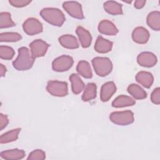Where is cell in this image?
<instances>
[{
    "label": "cell",
    "mask_w": 160,
    "mask_h": 160,
    "mask_svg": "<svg viewBox=\"0 0 160 160\" xmlns=\"http://www.w3.org/2000/svg\"><path fill=\"white\" fill-rule=\"evenodd\" d=\"M34 59L26 47H21L18 49V56L12 62V66L18 71H26L32 67Z\"/></svg>",
    "instance_id": "1"
},
{
    "label": "cell",
    "mask_w": 160,
    "mask_h": 160,
    "mask_svg": "<svg viewBox=\"0 0 160 160\" xmlns=\"http://www.w3.org/2000/svg\"><path fill=\"white\" fill-rule=\"evenodd\" d=\"M40 15L49 24L58 27L61 26L66 20L64 13L60 9L54 8H43L40 11Z\"/></svg>",
    "instance_id": "2"
},
{
    "label": "cell",
    "mask_w": 160,
    "mask_h": 160,
    "mask_svg": "<svg viewBox=\"0 0 160 160\" xmlns=\"http://www.w3.org/2000/svg\"><path fill=\"white\" fill-rule=\"evenodd\" d=\"M92 64L95 72L100 77L106 76L112 70V63L108 58L96 57L92 59Z\"/></svg>",
    "instance_id": "3"
},
{
    "label": "cell",
    "mask_w": 160,
    "mask_h": 160,
    "mask_svg": "<svg viewBox=\"0 0 160 160\" xmlns=\"http://www.w3.org/2000/svg\"><path fill=\"white\" fill-rule=\"evenodd\" d=\"M109 119L112 122L119 126H127L134 122V113L130 111L112 112Z\"/></svg>",
    "instance_id": "4"
},
{
    "label": "cell",
    "mask_w": 160,
    "mask_h": 160,
    "mask_svg": "<svg viewBox=\"0 0 160 160\" xmlns=\"http://www.w3.org/2000/svg\"><path fill=\"white\" fill-rule=\"evenodd\" d=\"M46 90L53 96L64 97L68 94V83L56 80L49 81L46 86Z\"/></svg>",
    "instance_id": "5"
},
{
    "label": "cell",
    "mask_w": 160,
    "mask_h": 160,
    "mask_svg": "<svg viewBox=\"0 0 160 160\" xmlns=\"http://www.w3.org/2000/svg\"><path fill=\"white\" fill-rule=\"evenodd\" d=\"M73 58L68 55H62L52 62V68L57 72H64L68 71L73 65Z\"/></svg>",
    "instance_id": "6"
},
{
    "label": "cell",
    "mask_w": 160,
    "mask_h": 160,
    "mask_svg": "<svg viewBox=\"0 0 160 160\" xmlns=\"http://www.w3.org/2000/svg\"><path fill=\"white\" fill-rule=\"evenodd\" d=\"M22 28L28 35L32 36L41 33L43 31L41 22L36 18H30L27 19L22 24Z\"/></svg>",
    "instance_id": "7"
},
{
    "label": "cell",
    "mask_w": 160,
    "mask_h": 160,
    "mask_svg": "<svg viewBox=\"0 0 160 160\" xmlns=\"http://www.w3.org/2000/svg\"><path fill=\"white\" fill-rule=\"evenodd\" d=\"M63 9L72 18L79 19L84 18L82 6L77 1H66L62 4Z\"/></svg>",
    "instance_id": "8"
},
{
    "label": "cell",
    "mask_w": 160,
    "mask_h": 160,
    "mask_svg": "<svg viewBox=\"0 0 160 160\" xmlns=\"http://www.w3.org/2000/svg\"><path fill=\"white\" fill-rule=\"evenodd\" d=\"M29 47L32 56L36 58L42 57L46 54L49 44L42 39H36L29 44Z\"/></svg>",
    "instance_id": "9"
},
{
    "label": "cell",
    "mask_w": 160,
    "mask_h": 160,
    "mask_svg": "<svg viewBox=\"0 0 160 160\" xmlns=\"http://www.w3.org/2000/svg\"><path fill=\"white\" fill-rule=\"evenodd\" d=\"M137 62L141 66L151 68L156 64L158 59L156 55L151 52H142L138 56Z\"/></svg>",
    "instance_id": "10"
},
{
    "label": "cell",
    "mask_w": 160,
    "mask_h": 160,
    "mask_svg": "<svg viewBox=\"0 0 160 160\" xmlns=\"http://www.w3.org/2000/svg\"><path fill=\"white\" fill-rule=\"evenodd\" d=\"M117 89L116 86L113 81H108L102 84L101 88L100 99L102 102L108 101Z\"/></svg>",
    "instance_id": "11"
},
{
    "label": "cell",
    "mask_w": 160,
    "mask_h": 160,
    "mask_svg": "<svg viewBox=\"0 0 160 160\" xmlns=\"http://www.w3.org/2000/svg\"><path fill=\"white\" fill-rule=\"evenodd\" d=\"M150 37L149 31L144 28L139 26L136 28L132 32V40L138 44H146Z\"/></svg>",
    "instance_id": "12"
},
{
    "label": "cell",
    "mask_w": 160,
    "mask_h": 160,
    "mask_svg": "<svg viewBox=\"0 0 160 160\" xmlns=\"http://www.w3.org/2000/svg\"><path fill=\"white\" fill-rule=\"evenodd\" d=\"M98 28L100 33L108 36H115L119 32V30L115 24L107 19L102 20L99 23Z\"/></svg>",
    "instance_id": "13"
},
{
    "label": "cell",
    "mask_w": 160,
    "mask_h": 160,
    "mask_svg": "<svg viewBox=\"0 0 160 160\" xmlns=\"http://www.w3.org/2000/svg\"><path fill=\"white\" fill-rule=\"evenodd\" d=\"M76 32L79 38L81 46L83 48H88L90 46L92 42V36L90 32L82 26H78Z\"/></svg>",
    "instance_id": "14"
},
{
    "label": "cell",
    "mask_w": 160,
    "mask_h": 160,
    "mask_svg": "<svg viewBox=\"0 0 160 160\" xmlns=\"http://www.w3.org/2000/svg\"><path fill=\"white\" fill-rule=\"evenodd\" d=\"M113 42L99 36L94 44V50L99 53H107L111 51Z\"/></svg>",
    "instance_id": "15"
},
{
    "label": "cell",
    "mask_w": 160,
    "mask_h": 160,
    "mask_svg": "<svg viewBox=\"0 0 160 160\" xmlns=\"http://www.w3.org/2000/svg\"><path fill=\"white\" fill-rule=\"evenodd\" d=\"M58 40L60 44L66 49H74L79 46L77 38L71 34H64L60 36Z\"/></svg>",
    "instance_id": "16"
},
{
    "label": "cell",
    "mask_w": 160,
    "mask_h": 160,
    "mask_svg": "<svg viewBox=\"0 0 160 160\" xmlns=\"http://www.w3.org/2000/svg\"><path fill=\"white\" fill-rule=\"evenodd\" d=\"M136 81L146 88H150L154 82L152 74L148 71H140L136 75Z\"/></svg>",
    "instance_id": "17"
},
{
    "label": "cell",
    "mask_w": 160,
    "mask_h": 160,
    "mask_svg": "<svg viewBox=\"0 0 160 160\" xmlns=\"http://www.w3.org/2000/svg\"><path fill=\"white\" fill-rule=\"evenodd\" d=\"M0 156L7 160H17L22 159L25 156V152L22 149H12L2 151L0 153Z\"/></svg>",
    "instance_id": "18"
},
{
    "label": "cell",
    "mask_w": 160,
    "mask_h": 160,
    "mask_svg": "<svg viewBox=\"0 0 160 160\" xmlns=\"http://www.w3.org/2000/svg\"><path fill=\"white\" fill-rule=\"evenodd\" d=\"M135 104V100L131 97L126 95H120L112 102V106L114 108H119L127 106H132Z\"/></svg>",
    "instance_id": "19"
},
{
    "label": "cell",
    "mask_w": 160,
    "mask_h": 160,
    "mask_svg": "<svg viewBox=\"0 0 160 160\" xmlns=\"http://www.w3.org/2000/svg\"><path fill=\"white\" fill-rule=\"evenodd\" d=\"M122 7V4L114 1H106L103 4V8L105 11L108 14L114 16L123 14Z\"/></svg>",
    "instance_id": "20"
},
{
    "label": "cell",
    "mask_w": 160,
    "mask_h": 160,
    "mask_svg": "<svg viewBox=\"0 0 160 160\" xmlns=\"http://www.w3.org/2000/svg\"><path fill=\"white\" fill-rule=\"evenodd\" d=\"M147 24L148 26L154 31L160 30V12L154 11L149 12L147 16Z\"/></svg>",
    "instance_id": "21"
},
{
    "label": "cell",
    "mask_w": 160,
    "mask_h": 160,
    "mask_svg": "<svg viewBox=\"0 0 160 160\" xmlns=\"http://www.w3.org/2000/svg\"><path fill=\"white\" fill-rule=\"evenodd\" d=\"M69 81L71 82V89L74 94H78L84 88V84L79 76L73 73L69 76Z\"/></svg>",
    "instance_id": "22"
},
{
    "label": "cell",
    "mask_w": 160,
    "mask_h": 160,
    "mask_svg": "<svg viewBox=\"0 0 160 160\" xmlns=\"http://www.w3.org/2000/svg\"><path fill=\"white\" fill-rule=\"evenodd\" d=\"M76 71L83 78L90 79L92 77V72L89 63L86 61H80L76 67Z\"/></svg>",
    "instance_id": "23"
},
{
    "label": "cell",
    "mask_w": 160,
    "mask_h": 160,
    "mask_svg": "<svg viewBox=\"0 0 160 160\" xmlns=\"http://www.w3.org/2000/svg\"><path fill=\"white\" fill-rule=\"evenodd\" d=\"M97 87L95 83L89 82L84 88V92L82 95V100L84 102L89 101L96 98Z\"/></svg>",
    "instance_id": "24"
},
{
    "label": "cell",
    "mask_w": 160,
    "mask_h": 160,
    "mask_svg": "<svg viewBox=\"0 0 160 160\" xmlns=\"http://www.w3.org/2000/svg\"><path fill=\"white\" fill-rule=\"evenodd\" d=\"M128 92L136 99H143L147 98L146 92L139 85L131 84L128 87Z\"/></svg>",
    "instance_id": "25"
},
{
    "label": "cell",
    "mask_w": 160,
    "mask_h": 160,
    "mask_svg": "<svg viewBox=\"0 0 160 160\" xmlns=\"http://www.w3.org/2000/svg\"><path fill=\"white\" fill-rule=\"evenodd\" d=\"M21 128H16L2 134L0 137L1 144H6L16 141L18 139Z\"/></svg>",
    "instance_id": "26"
},
{
    "label": "cell",
    "mask_w": 160,
    "mask_h": 160,
    "mask_svg": "<svg viewBox=\"0 0 160 160\" xmlns=\"http://www.w3.org/2000/svg\"><path fill=\"white\" fill-rule=\"evenodd\" d=\"M16 26V23L12 20L11 14L8 12L0 13V28H8Z\"/></svg>",
    "instance_id": "27"
},
{
    "label": "cell",
    "mask_w": 160,
    "mask_h": 160,
    "mask_svg": "<svg viewBox=\"0 0 160 160\" xmlns=\"http://www.w3.org/2000/svg\"><path fill=\"white\" fill-rule=\"evenodd\" d=\"M21 39V35L18 32H6L0 34L1 42H17Z\"/></svg>",
    "instance_id": "28"
},
{
    "label": "cell",
    "mask_w": 160,
    "mask_h": 160,
    "mask_svg": "<svg viewBox=\"0 0 160 160\" xmlns=\"http://www.w3.org/2000/svg\"><path fill=\"white\" fill-rule=\"evenodd\" d=\"M14 54L15 52L11 47L2 45L0 46V58L1 59L10 60L14 57Z\"/></svg>",
    "instance_id": "29"
},
{
    "label": "cell",
    "mask_w": 160,
    "mask_h": 160,
    "mask_svg": "<svg viewBox=\"0 0 160 160\" xmlns=\"http://www.w3.org/2000/svg\"><path fill=\"white\" fill-rule=\"evenodd\" d=\"M46 158V153L41 149H35L30 152L28 159L31 160H43Z\"/></svg>",
    "instance_id": "30"
},
{
    "label": "cell",
    "mask_w": 160,
    "mask_h": 160,
    "mask_svg": "<svg viewBox=\"0 0 160 160\" xmlns=\"http://www.w3.org/2000/svg\"><path fill=\"white\" fill-rule=\"evenodd\" d=\"M151 100L154 104L159 105L160 104V88H156L153 90L151 95Z\"/></svg>",
    "instance_id": "31"
},
{
    "label": "cell",
    "mask_w": 160,
    "mask_h": 160,
    "mask_svg": "<svg viewBox=\"0 0 160 160\" xmlns=\"http://www.w3.org/2000/svg\"><path fill=\"white\" fill-rule=\"evenodd\" d=\"M31 1L28 0H9V4L16 8H22L26 6L29 3H31Z\"/></svg>",
    "instance_id": "32"
},
{
    "label": "cell",
    "mask_w": 160,
    "mask_h": 160,
    "mask_svg": "<svg viewBox=\"0 0 160 160\" xmlns=\"http://www.w3.org/2000/svg\"><path fill=\"white\" fill-rule=\"evenodd\" d=\"M9 123V119L8 116L2 113L0 114V129L2 131L5 128Z\"/></svg>",
    "instance_id": "33"
},
{
    "label": "cell",
    "mask_w": 160,
    "mask_h": 160,
    "mask_svg": "<svg viewBox=\"0 0 160 160\" xmlns=\"http://www.w3.org/2000/svg\"><path fill=\"white\" fill-rule=\"evenodd\" d=\"M145 4V0H137L134 2V8L136 9H141L144 6Z\"/></svg>",
    "instance_id": "34"
},
{
    "label": "cell",
    "mask_w": 160,
    "mask_h": 160,
    "mask_svg": "<svg viewBox=\"0 0 160 160\" xmlns=\"http://www.w3.org/2000/svg\"><path fill=\"white\" fill-rule=\"evenodd\" d=\"M6 72V68L2 64H0V73H1V76L3 77L5 75V73Z\"/></svg>",
    "instance_id": "35"
}]
</instances>
